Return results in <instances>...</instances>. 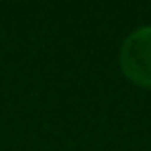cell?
Here are the masks:
<instances>
[{"label":"cell","instance_id":"1","mask_svg":"<svg viewBox=\"0 0 151 151\" xmlns=\"http://www.w3.org/2000/svg\"><path fill=\"white\" fill-rule=\"evenodd\" d=\"M120 67L129 80L151 89V24L127 36L120 49Z\"/></svg>","mask_w":151,"mask_h":151}]
</instances>
